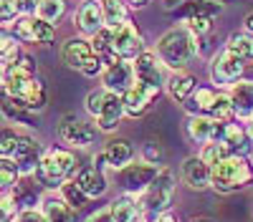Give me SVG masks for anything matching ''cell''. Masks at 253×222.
Instances as JSON below:
<instances>
[{"label":"cell","mask_w":253,"mask_h":222,"mask_svg":"<svg viewBox=\"0 0 253 222\" xmlns=\"http://www.w3.org/2000/svg\"><path fill=\"white\" fill-rule=\"evenodd\" d=\"M157 56L162 58L165 66L182 71L198 56V35L193 31H187L185 26L170 28L157 40Z\"/></svg>","instance_id":"obj_1"},{"label":"cell","mask_w":253,"mask_h":222,"mask_svg":"<svg viewBox=\"0 0 253 222\" xmlns=\"http://www.w3.org/2000/svg\"><path fill=\"white\" fill-rule=\"evenodd\" d=\"M251 182H253V164L243 154H228L213 167V190L218 192L246 190Z\"/></svg>","instance_id":"obj_2"},{"label":"cell","mask_w":253,"mask_h":222,"mask_svg":"<svg viewBox=\"0 0 253 222\" xmlns=\"http://www.w3.org/2000/svg\"><path fill=\"white\" fill-rule=\"evenodd\" d=\"M172 194H175V174L170 167H162L155 182L144 192L142 199V215L147 222H157L162 215H167L172 205Z\"/></svg>","instance_id":"obj_3"},{"label":"cell","mask_w":253,"mask_h":222,"mask_svg":"<svg viewBox=\"0 0 253 222\" xmlns=\"http://www.w3.org/2000/svg\"><path fill=\"white\" fill-rule=\"evenodd\" d=\"M3 89L8 101L26 111H41L46 106V84L36 76H23V78H3Z\"/></svg>","instance_id":"obj_4"},{"label":"cell","mask_w":253,"mask_h":222,"mask_svg":"<svg viewBox=\"0 0 253 222\" xmlns=\"http://www.w3.org/2000/svg\"><path fill=\"white\" fill-rule=\"evenodd\" d=\"M76 172V157L66 149H48L43 154V161L36 172L38 182L43 187H61L63 182H69L71 174Z\"/></svg>","instance_id":"obj_5"},{"label":"cell","mask_w":253,"mask_h":222,"mask_svg":"<svg viewBox=\"0 0 253 222\" xmlns=\"http://www.w3.org/2000/svg\"><path fill=\"white\" fill-rule=\"evenodd\" d=\"M162 167L152 164V161H139V164H126L119 169V185L124 192H147V187L155 182Z\"/></svg>","instance_id":"obj_6"},{"label":"cell","mask_w":253,"mask_h":222,"mask_svg":"<svg viewBox=\"0 0 253 222\" xmlns=\"http://www.w3.org/2000/svg\"><path fill=\"white\" fill-rule=\"evenodd\" d=\"M96 131H99V127H91L89 121L79 119L76 114H66L61 119V124H58L61 139L66 141V144H71V147H89V144H94Z\"/></svg>","instance_id":"obj_7"},{"label":"cell","mask_w":253,"mask_h":222,"mask_svg":"<svg viewBox=\"0 0 253 222\" xmlns=\"http://www.w3.org/2000/svg\"><path fill=\"white\" fill-rule=\"evenodd\" d=\"M144 43H142V33L137 31V26H132L129 20H124L122 26L112 28V51L124 58V61H129V58H137L142 51Z\"/></svg>","instance_id":"obj_8"},{"label":"cell","mask_w":253,"mask_h":222,"mask_svg":"<svg viewBox=\"0 0 253 222\" xmlns=\"http://www.w3.org/2000/svg\"><path fill=\"white\" fill-rule=\"evenodd\" d=\"M15 38L18 40H26V43H51L56 38V28L53 23H46L43 18H20L15 20Z\"/></svg>","instance_id":"obj_9"},{"label":"cell","mask_w":253,"mask_h":222,"mask_svg":"<svg viewBox=\"0 0 253 222\" xmlns=\"http://www.w3.org/2000/svg\"><path fill=\"white\" fill-rule=\"evenodd\" d=\"M180 177L182 182L190 187V190H208V187H213V167L208 164V161L198 154V157H187L182 161V169H180Z\"/></svg>","instance_id":"obj_10"},{"label":"cell","mask_w":253,"mask_h":222,"mask_svg":"<svg viewBox=\"0 0 253 222\" xmlns=\"http://www.w3.org/2000/svg\"><path fill=\"white\" fill-rule=\"evenodd\" d=\"M101 81H104V89L107 91H114V94H126L134 84H137V76H134V66H129L124 58H119L117 63H109L101 73Z\"/></svg>","instance_id":"obj_11"},{"label":"cell","mask_w":253,"mask_h":222,"mask_svg":"<svg viewBox=\"0 0 253 222\" xmlns=\"http://www.w3.org/2000/svg\"><path fill=\"white\" fill-rule=\"evenodd\" d=\"M134 76L139 84L144 86H150L160 94L162 84H165V78H162V58L157 53H150V51H144L134 58Z\"/></svg>","instance_id":"obj_12"},{"label":"cell","mask_w":253,"mask_h":222,"mask_svg":"<svg viewBox=\"0 0 253 222\" xmlns=\"http://www.w3.org/2000/svg\"><path fill=\"white\" fill-rule=\"evenodd\" d=\"M243 73V61L238 56H233L230 51H223L213 58L210 63V78L215 84H236Z\"/></svg>","instance_id":"obj_13"},{"label":"cell","mask_w":253,"mask_h":222,"mask_svg":"<svg viewBox=\"0 0 253 222\" xmlns=\"http://www.w3.org/2000/svg\"><path fill=\"white\" fill-rule=\"evenodd\" d=\"M10 159H15L20 172L31 177V174L38 172L41 161H43V157H41V144L31 136H18V144H15V152H13Z\"/></svg>","instance_id":"obj_14"},{"label":"cell","mask_w":253,"mask_h":222,"mask_svg":"<svg viewBox=\"0 0 253 222\" xmlns=\"http://www.w3.org/2000/svg\"><path fill=\"white\" fill-rule=\"evenodd\" d=\"M76 26L84 35H96L104 28V8L96 0H84L76 10Z\"/></svg>","instance_id":"obj_15"},{"label":"cell","mask_w":253,"mask_h":222,"mask_svg":"<svg viewBox=\"0 0 253 222\" xmlns=\"http://www.w3.org/2000/svg\"><path fill=\"white\" fill-rule=\"evenodd\" d=\"M124 114H126V109H124V96L109 91V94H107V101H104V106H101V114L96 116L99 131H114Z\"/></svg>","instance_id":"obj_16"},{"label":"cell","mask_w":253,"mask_h":222,"mask_svg":"<svg viewBox=\"0 0 253 222\" xmlns=\"http://www.w3.org/2000/svg\"><path fill=\"white\" fill-rule=\"evenodd\" d=\"M63 63L69 68H84L86 66V61L94 56V48H91V40H84V38H69L66 43H63Z\"/></svg>","instance_id":"obj_17"},{"label":"cell","mask_w":253,"mask_h":222,"mask_svg":"<svg viewBox=\"0 0 253 222\" xmlns=\"http://www.w3.org/2000/svg\"><path fill=\"white\" fill-rule=\"evenodd\" d=\"M157 96V91L155 89H150V86H144V84H137L124 94V109H126V116H142L147 109H150V104H152V98Z\"/></svg>","instance_id":"obj_18"},{"label":"cell","mask_w":253,"mask_h":222,"mask_svg":"<svg viewBox=\"0 0 253 222\" xmlns=\"http://www.w3.org/2000/svg\"><path fill=\"white\" fill-rule=\"evenodd\" d=\"M104 161L112 164L114 169H124L126 164H132V157H134V147L129 144L126 139L117 136V139H109L107 147H104Z\"/></svg>","instance_id":"obj_19"},{"label":"cell","mask_w":253,"mask_h":222,"mask_svg":"<svg viewBox=\"0 0 253 222\" xmlns=\"http://www.w3.org/2000/svg\"><path fill=\"white\" fill-rule=\"evenodd\" d=\"M74 179L79 182V187L89 197H101L104 192H107V187H109L101 167H84V169H79V174Z\"/></svg>","instance_id":"obj_20"},{"label":"cell","mask_w":253,"mask_h":222,"mask_svg":"<svg viewBox=\"0 0 253 222\" xmlns=\"http://www.w3.org/2000/svg\"><path fill=\"white\" fill-rule=\"evenodd\" d=\"M230 98H233V109L238 119H253V84L251 81H238L230 89Z\"/></svg>","instance_id":"obj_21"},{"label":"cell","mask_w":253,"mask_h":222,"mask_svg":"<svg viewBox=\"0 0 253 222\" xmlns=\"http://www.w3.org/2000/svg\"><path fill=\"white\" fill-rule=\"evenodd\" d=\"M167 94H170L175 101L185 104V101L195 94V78L185 73V71H175L170 78H167Z\"/></svg>","instance_id":"obj_22"},{"label":"cell","mask_w":253,"mask_h":222,"mask_svg":"<svg viewBox=\"0 0 253 222\" xmlns=\"http://www.w3.org/2000/svg\"><path fill=\"white\" fill-rule=\"evenodd\" d=\"M109 212L114 217V222H137L139 215H142V205L134 199V197H119L109 205Z\"/></svg>","instance_id":"obj_23"},{"label":"cell","mask_w":253,"mask_h":222,"mask_svg":"<svg viewBox=\"0 0 253 222\" xmlns=\"http://www.w3.org/2000/svg\"><path fill=\"white\" fill-rule=\"evenodd\" d=\"M220 141L230 149V154H243V152H248V147H253L251 139H248V131L238 124H225V131H223Z\"/></svg>","instance_id":"obj_24"},{"label":"cell","mask_w":253,"mask_h":222,"mask_svg":"<svg viewBox=\"0 0 253 222\" xmlns=\"http://www.w3.org/2000/svg\"><path fill=\"white\" fill-rule=\"evenodd\" d=\"M215 98H218V94L213 89H195V94L185 101V109L190 114H210Z\"/></svg>","instance_id":"obj_25"},{"label":"cell","mask_w":253,"mask_h":222,"mask_svg":"<svg viewBox=\"0 0 253 222\" xmlns=\"http://www.w3.org/2000/svg\"><path fill=\"white\" fill-rule=\"evenodd\" d=\"M223 3L220 0H185L180 5V15L190 18V15H210L213 18L215 13H220Z\"/></svg>","instance_id":"obj_26"},{"label":"cell","mask_w":253,"mask_h":222,"mask_svg":"<svg viewBox=\"0 0 253 222\" xmlns=\"http://www.w3.org/2000/svg\"><path fill=\"white\" fill-rule=\"evenodd\" d=\"M225 51H230L233 56H238L241 61H251L253 58V35L251 33H230Z\"/></svg>","instance_id":"obj_27"},{"label":"cell","mask_w":253,"mask_h":222,"mask_svg":"<svg viewBox=\"0 0 253 222\" xmlns=\"http://www.w3.org/2000/svg\"><path fill=\"white\" fill-rule=\"evenodd\" d=\"M43 215L48 222H74V207L66 199H46L43 205Z\"/></svg>","instance_id":"obj_28"},{"label":"cell","mask_w":253,"mask_h":222,"mask_svg":"<svg viewBox=\"0 0 253 222\" xmlns=\"http://www.w3.org/2000/svg\"><path fill=\"white\" fill-rule=\"evenodd\" d=\"M104 8V26L107 28H117L126 20V3L122 0H107V3H101Z\"/></svg>","instance_id":"obj_29"},{"label":"cell","mask_w":253,"mask_h":222,"mask_svg":"<svg viewBox=\"0 0 253 222\" xmlns=\"http://www.w3.org/2000/svg\"><path fill=\"white\" fill-rule=\"evenodd\" d=\"M208 116H210V119H215V121H220V124H228V121L236 116L233 98H230V94H218L215 104H213V109H210Z\"/></svg>","instance_id":"obj_30"},{"label":"cell","mask_w":253,"mask_h":222,"mask_svg":"<svg viewBox=\"0 0 253 222\" xmlns=\"http://www.w3.org/2000/svg\"><path fill=\"white\" fill-rule=\"evenodd\" d=\"M61 197L69 202V205L74 207V210H81L84 205L89 202V194L84 192L81 187H79V182L76 179H69V182H63L61 185Z\"/></svg>","instance_id":"obj_31"},{"label":"cell","mask_w":253,"mask_h":222,"mask_svg":"<svg viewBox=\"0 0 253 222\" xmlns=\"http://www.w3.org/2000/svg\"><path fill=\"white\" fill-rule=\"evenodd\" d=\"M13 197H15V205L23 207V210H36V202H38V190L33 185H26V182H18L13 187Z\"/></svg>","instance_id":"obj_32"},{"label":"cell","mask_w":253,"mask_h":222,"mask_svg":"<svg viewBox=\"0 0 253 222\" xmlns=\"http://www.w3.org/2000/svg\"><path fill=\"white\" fill-rule=\"evenodd\" d=\"M66 13V0H41V8H38V18H43L46 23H56V20L63 18Z\"/></svg>","instance_id":"obj_33"},{"label":"cell","mask_w":253,"mask_h":222,"mask_svg":"<svg viewBox=\"0 0 253 222\" xmlns=\"http://www.w3.org/2000/svg\"><path fill=\"white\" fill-rule=\"evenodd\" d=\"M20 167L15 164V159L10 157H3V161H0V182H3V190H13L18 182H20Z\"/></svg>","instance_id":"obj_34"},{"label":"cell","mask_w":253,"mask_h":222,"mask_svg":"<svg viewBox=\"0 0 253 222\" xmlns=\"http://www.w3.org/2000/svg\"><path fill=\"white\" fill-rule=\"evenodd\" d=\"M228 154H230V149L223 144V141H208V144H203V152H200V157L210 167H215L218 161H223Z\"/></svg>","instance_id":"obj_35"},{"label":"cell","mask_w":253,"mask_h":222,"mask_svg":"<svg viewBox=\"0 0 253 222\" xmlns=\"http://www.w3.org/2000/svg\"><path fill=\"white\" fill-rule=\"evenodd\" d=\"M0 51H3V71L10 68L13 63H18L20 58H23V53H20L18 43H15V38H3V46H0Z\"/></svg>","instance_id":"obj_36"},{"label":"cell","mask_w":253,"mask_h":222,"mask_svg":"<svg viewBox=\"0 0 253 222\" xmlns=\"http://www.w3.org/2000/svg\"><path fill=\"white\" fill-rule=\"evenodd\" d=\"M5 76L8 78H23V76H36V63L31 56H23L18 61V63H13L10 68H5Z\"/></svg>","instance_id":"obj_37"},{"label":"cell","mask_w":253,"mask_h":222,"mask_svg":"<svg viewBox=\"0 0 253 222\" xmlns=\"http://www.w3.org/2000/svg\"><path fill=\"white\" fill-rule=\"evenodd\" d=\"M185 28L193 31L200 38V35L210 33V28H213V18L210 15H190V18H185Z\"/></svg>","instance_id":"obj_38"},{"label":"cell","mask_w":253,"mask_h":222,"mask_svg":"<svg viewBox=\"0 0 253 222\" xmlns=\"http://www.w3.org/2000/svg\"><path fill=\"white\" fill-rule=\"evenodd\" d=\"M107 89H99V91H91L89 96H86V111L96 119L99 114H101V106H104V101H107Z\"/></svg>","instance_id":"obj_39"},{"label":"cell","mask_w":253,"mask_h":222,"mask_svg":"<svg viewBox=\"0 0 253 222\" xmlns=\"http://www.w3.org/2000/svg\"><path fill=\"white\" fill-rule=\"evenodd\" d=\"M18 13H20V0H0V18H3L5 26L10 23Z\"/></svg>","instance_id":"obj_40"},{"label":"cell","mask_w":253,"mask_h":222,"mask_svg":"<svg viewBox=\"0 0 253 222\" xmlns=\"http://www.w3.org/2000/svg\"><path fill=\"white\" fill-rule=\"evenodd\" d=\"M142 154H144V161H152V164L162 161V157H165L162 147H160V144H155V141H147L144 149H142Z\"/></svg>","instance_id":"obj_41"},{"label":"cell","mask_w":253,"mask_h":222,"mask_svg":"<svg viewBox=\"0 0 253 222\" xmlns=\"http://www.w3.org/2000/svg\"><path fill=\"white\" fill-rule=\"evenodd\" d=\"M15 144H18V134H15V131H10V129H5V131H3V147H0L3 157H13Z\"/></svg>","instance_id":"obj_42"},{"label":"cell","mask_w":253,"mask_h":222,"mask_svg":"<svg viewBox=\"0 0 253 222\" xmlns=\"http://www.w3.org/2000/svg\"><path fill=\"white\" fill-rule=\"evenodd\" d=\"M18 222H48V220L38 210H23V212H18Z\"/></svg>","instance_id":"obj_43"},{"label":"cell","mask_w":253,"mask_h":222,"mask_svg":"<svg viewBox=\"0 0 253 222\" xmlns=\"http://www.w3.org/2000/svg\"><path fill=\"white\" fill-rule=\"evenodd\" d=\"M41 8V0H20V13L23 15H33Z\"/></svg>","instance_id":"obj_44"},{"label":"cell","mask_w":253,"mask_h":222,"mask_svg":"<svg viewBox=\"0 0 253 222\" xmlns=\"http://www.w3.org/2000/svg\"><path fill=\"white\" fill-rule=\"evenodd\" d=\"M86 222H114V217H112V212H109V210H104V212H96V215H91Z\"/></svg>","instance_id":"obj_45"},{"label":"cell","mask_w":253,"mask_h":222,"mask_svg":"<svg viewBox=\"0 0 253 222\" xmlns=\"http://www.w3.org/2000/svg\"><path fill=\"white\" fill-rule=\"evenodd\" d=\"M185 3V0H162V5H165V10H175V8H180Z\"/></svg>","instance_id":"obj_46"},{"label":"cell","mask_w":253,"mask_h":222,"mask_svg":"<svg viewBox=\"0 0 253 222\" xmlns=\"http://www.w3.org/2000/svg\"><path fill=\"white\" fill-rule=\"evenodd\" d=\"M246 33H251V35H253V13L246 18Z\"/></svg>","instance_id":"obj_47"},{"label":"cell","mask_w":253,"mask_h":222,"mask_svg":"<svg viewBox=\"0 0 253 222\" xmlns=\"http://www.w3.org/2000/svg\"><path fill=\"white\" fill-rule=\"evenodd\" d=\"M126 3H129V5H134V8H144L147 3H150V0H126Z\"/></svg>","instance_id":"obj_48"},{"label":"cell","mask_w":253,"mask_h":222,"mask_svg":"<svg viewBox=\"0 0 253 222\" xmlns=\"http://www.w3.org/2000/svg\"><path fill=\"white\" fill-rule=\"evenodd\" d=\"M157 222H177V220H175V217H172V215H162V217H160V220H157Z\"/></svg>","instance_id":"obj_49"},{"label":"cell","mask_w":253,"mask_h":222,"mask_svg":"<svg viewBox=\"0 0 253 222\" xmlns=\"http://www.w3.org/2000/svg\"><path fill=\"white\" fill-rule=\"evenodd\" d=\"M246 131H248V139H251V144H253V119H251V124L246 127Z\"/></svg>","instance_id":"obj_50"},{"label":"cell","mask_w":253,"mask_h":222,"mask_svg":"<svg viewBox=\"0 0 253 222\" xmlns=\"http://www.w3.org/2000/svg\"><path fill=\"white\" fill-rule=\"evenodd\" d=\"M190 222H210V220H203V217H198V220H190Z\"/></svg>","instance_id":"obj_51"},{"label":"cell","mask_w":253,"mask_h":222,"mask_svg":"<svg viewBox=\"0 0 253 222\" xmlns=\"http://www.w3.org/2000/svg\"><path fill=\"white\" fill-rule=\"evenodd\" d=\"M220 3H225V0H220Z\"/></svg>","instance_id":"obj_52"}]
</instances>
